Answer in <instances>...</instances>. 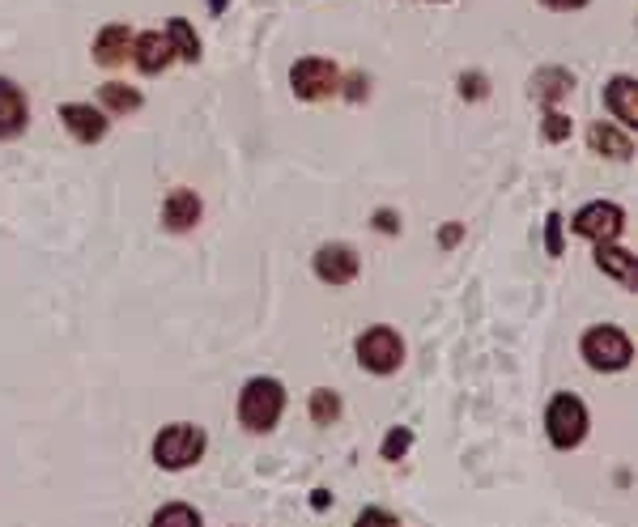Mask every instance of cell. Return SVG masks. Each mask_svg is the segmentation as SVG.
<instances>
[{"instance_id": "cell-30", "label": "cell", "mask_w": 638, "mask_h": 527, "mask_svg": "<svg viewBox=\"0 0 638 527\" xmlns=\"http://www.w3.org/2000/svg\"><path fill=\"white\" fill-rule=\"evenodd\" d=\"M311 506H315V510H328V506H332V493L315 489V493H311Z\"/></svg>"}, {"instance_id": "cell-18", "label": "cell", "mask_w": 638, "mask_h": 527, "mask_svg": "<svg viewBox=\"0 0 638 527\" xmlns=\"http://www.w3.org/2000/svg\"><path fill=\"white\" fill-rule=\"evenodd\" d=\"M570 85H575V77H570L566 68H541V73L532 77V94L545 102H558L562 94H570Z\"/></svg>"}, {"instance_id": "cell-8", "label": "cell", "mask_w": 638, "mask_h": 527, "mask_svg": "<svg viewBox=\"0 0 638 527\" xmlns=\"http://www.w3.org/2000/svg\"><path fill=\"white\" fill-rule=\"evenodd\" d=\"M315 277L319 281H328V285H349L362 272V260H358V251L354 247H345V243H328V247H319L315 251Z\"/></svg>"}, {"instance_id": "cell-19", "label": "cell", "mask_w": 638, "mask_h": 527, "mask_svg": "<svg viewBox=\"0 0 638 527\" xmlns=\"http://www.w3.org/2000/svg\"><path fill=\"white\" fill-rule=\"evenodd\" d=\"M98 98H103V107L115 111V115H132L141 111V94L132 90V85H120V81H107L103 90H98Z\"/></svg>"}, {"instance_id": "cell-31", "label": "cell", "mask_w": 638, "mask_h": 527, "mask_svg": "<svg viewBox=\"0 0 638 527\" xmlns=\"http://www.w3.org/2000/svg\"><path fill=\"white\" fill-rule=\"evenodd\" d=\"M349 98H354V102L366 98V81L362 77H349Z\"/></svg>"}, {"instance_id": "cell-26", "label": "cell", "mask_w": 638, "mask_h": 527, "mask_svg": "<svg viewBox=\"0 0 638 527\" xmlns=\"http://www.w3.org/2000/svg\"><path fill=\"white\" fill-rule=\"evenodd\" d=\"M460 90H464V98H485L490 81H485L481 73H464V77H460Z\"/></svg>"}, {"instance_id": "cell-2", "label": "cell", "mask_w": 638, "mask_h": 527, "mask_svg": "<svg viewBox=\"0 0 638 527\" xmlns=\"http://www.w3.org/2000/svg\"><path fill=\"white\" fill-rule=\"evenodd\" d=\"M200 455H205V430H200V425L175 421V425H166V430H158V438H154V459L166 472L192 468Z\"/></svg>"}, {"instance_id": "cell-9", "label": "cell", "mask_w": 638, "mask_h": 527, "mask_svg": "<svg viewBox=\"0 0 638 527\" xmlns=\"http://www.w3.org/2000/svg\"><path fill=\"white\" fill-rule=\"evenodd\" d=\"M60 119H64V128L73 132V141H81V145H94L107 136V115L90 107V102H64Z\"/></svg>"}, {"instance_id": "cell-11", "label": "cell", "mask_w": 638, "mask_h": 527, "mask_svg": "<svg viewBox=\"0 0 638 527\" xmlns=\"http://www.w3.org/2000/svg\"><path fill=\"white\" fill-rule=\"evenodd\" d=\"M94 60L103 68H120L124 60H132V30L120 26V22L103 26V30H98V39H94Z\"/></svg>"}, {"instance_id": "cell-32", "label": "cell", "mask_w": 638, "mask_h": 527, "mask_svg": "<svg viewBox=\"0 0 638 527\" xmlns=\"http://www.w3.org/2000/svg\"><path fill=\"white\" fill-rule=\"evenodd\" d=\"M209 13L217 17V13H226V0H209Z\"/></svg>"}, {"instance_id": "cell-12", "label": "cell", "mask_w": 638, "mask_h": 527, "mask_svg": "<svg viewBox=\"0 0 638 527\" xmlns=\"http://www.w3.org/2000/svg\"><path fill=\"white\" fill-rule=\"evenodd\" d=\"M162 221H166V230H175V234L192 230L200 221V196L188 192V187H175V192L166 196V204H162Z\"/></svg>"}, {"instance_id": "cell-15", "label": "cell", "mask_w": 638, "mask_h": 527, "mask_svg": "<svg viewBox=\"0 0 638 527\" xmlns=\"http://www.w3.org/2000/svg\"><path fill=\"white\" fill-rule=\"evenodd\" d=\"M587 145H592L596 153H604V158H617V162H626L634 153L630 132L613 128V124H592V128H587Z\"/></svg>"}, {"instance_id": "cell-22", "label": "cell", "mask_w": 638, "mask_h": 527, "mask_svg": "<svg viewBox=\"0 0 638 527\" xmlns=\"http://www.w3.org/2000/svg\"><path fill=\"white\" fill-rule=\"evenodd\" d=\"M354 527H400V519L392 515V510H383V506H366L362 515L354 519Z\"/></svg>"}, {"instance_id": "cell-17", "label": "cell", "mask_w": 638, "mask_h": 527, "mask_svg": "<svg viewBox=\"0 0 638 527\" xmlns=\"http://www.w3.org/2000/svg\"><path fill=\"white\" fill-rule=\"evenodd\" d=\"M596 264L609 272V277H617L621 285H634V255L621 251L613 243H596Z\"/></svg>"}, {"instance_id": "cell-33", "label": "cell", "mask_w": 638, "mask_h": 527, "mask_svg": "<svg viewBox=\"0 0 638 527\" xmlns=\"http://www.w3.org/2000/svg\"><path fill=\"white\" fill-rule=\"evenodd\" d=\"M439 5H447V0H439Z\"/></svg>"}, {"instance_id": "cell-27", "label": "cell", "mask_w": 638, "mask_h": 527, "mask_svg": "<svg viewBox=\"0 0 638 527\" xmlns=\"http://www.w3.org/2000/svg\"><path fill=\"white\" fill-rule=\"evenodd\" d=\"M375 230H383V234H396V230H400V217H396L392 209H379V213H375Z\"/></svg>"}, {"instance_id": "cell-21", "label": "cell", "mask_w": 638, "mask_h": 527, "mask_svg": "<svg viewBox=\"0 0 638 527\" xmlns=\"http://www.w3.org/2000/svg\"><path fill=\"white\" fill-rule=\"evenodd\" d=\"M149 527H205L200 523V515L192 506H183V502H171V506H162L158 515H154V523Z\"/></svg>"}, {"instance_id": "cell-7", "label": "cell", "mask_w": 638, "mask_h": 527, "mask_svg": "<svg viewBox=\"0 0 638 527\" xmlns=\"http://www.w3.org/2000/svg\"><path fill=\"white\" fill-rule=\"evenodd\" d=\"M621 226H626V213H621L617 204H609V200H592V204H583V209L575 213V234L592 238V243H609V238L621 234Z\"/></svg>"}, {"instance_id": "cell-5", "label": "cell", "mask_w": 638, "mask_h": 527, "mask_svg": "<svg viewBox=\"0 0 638 527\" xmlns=\"http://www.w3.org/2000/svg\"><path fill=\"white\" fill-rule=\"evenodd\" d=\"M358 362L371 374H396L400 362H405V340L388 323H375V328H366L358 336Z\"/></svg>"}, {"instance_id": "cell-6", "label": "cell", "mask_w": 638, "mask_h": 527, "mask_svg": "<svg viewBox=\"0 0 638 527\" xmlns=\"http://www.w3.org/2000/svg\"><path fill=\"white\" fill-rule=\"evenodd\" d=\"M290 85H294V94L302 102H319V98H332L337 94V85H341V73H337V64L324 60V56H302L294 64V73H290Z\"/></svg>"}, {"instance_id": "cell-13", "label": "cell", "mask_w": 638, "mask_h": 527, "mask_svg": "<svg viewBox=\"0 0 638 527\" xmlns=\"http://www.w3.org/2000/svg\"><path fill=\"white\" fill-rule=\"evenodd\" d=\"M604 102H609V111L626 128H638V81L634 77H613L604 85Z\"/></svg>"}, {"instance_id": "cell-25", "label": "cell", "mask_w": 638, "mask_h": 527, "mask_svg": "<svg viewBox=\"0 0 638 527\" xmlns=\"http://www.w3.org/2000/svg\"><path fill=\"white\" fill-rule=\"evenodd\" d=\"M545 247H549V255H562V217L558 213H549V221H545Z\"/></svg>"}, {"instance_id": "cell-10", "label": "cell", "mask_w": 638, "mask_h": 527, "mask_svg": "<svg viewBox=\"0 0 638 527\" xmlns=\"http://www.w3.org/2000/svg\"><path fill=\"white\" fill-rule=\"evenodd\" d=\"M26 119H30V107H26L22 85H13L9 77H0V141L26 132Z\"/></svg>"}, {"instance_id": "cell-29", "label": "cell", "mask_w": 638, "mask_h": 527, "mask_svg": "<svg viewBox=\"0 0 638 527\" xmlns=\"http://www.w3.org/2000/svg\"><path fill=\"white\" fill-rule=\"evenodd\" d=\"M541 5H549V9H583L587 0H541Z\"/></svg>"}, {"instance_id": "cell-3", "label": "cell", "mask_w": 638, "mask_h": 527, "mask_svg": "<svg viewBox=\"0 0 638 527\" xmlns=\"http://www.w3.org/2000/svg\"><path fill=\"white\" fill-rule=\"evenodd\" d=\"M583 362L592 370H626L630 357H634V345L630 336L613 328V323H600V328H587L583 332Z\"/></svg>"}, {"instance_id": "cell-24", "label": "cell", "mask_w": 638, "mask_h": 527, "mask_svg": "<svg viewBox=\"0 0 638 527\" xmlns=\"http://www.w3.org/2000/svg\"><path fill=\"white\" fill-rule=\"evenodd\" d=\"M545 136H549V141H566V136H570V119L562 111H545Z\"/></svg>"}, {"instance_id": "cell-4", "label": "cell", "mask_w": 638, "mask_h": 527, "mask_svg": "<svg viewBox=\"0 0 638 527\" xmlns=\"http://www.w3.org/2000/svg\"><path fill=\"white\" fill-rule=\"evenodd\" d=\"M545 434L553 447H579L583 434H587V408L579 396H570V391H562V396H553L549 408H545Z\"/></svg>"}, {"instance_id": "cell-23", "label": "cell", "mask_w": 638, "mask_h": 527, "mask_svg": "<svg viewBox=\"0 0 638 527\" xmlns=\"http://www.w3.org/2000/svg\"><path fill=\"white\" fill-rule=\"evenodd\" d=\"M409 447H413V434H409V430H392L388 438H383L379 455H383V459H400V455H405Z\"/></svg>"}, {"instance_id": "cell-20", "label": "cell", "mask_w": 638, "mask_h": 527, "mask_svg": "<svg viewBox=\"0 0 638 527\" xmlns=\"http://www.w3.org/2000/svg\"><path fill=\"white\" fill-rule=\"evenodd\" d=\"M337 417H341V396H337V391H328V387L311 391V421L315 425H332Z\"/></svg>"}, {"instance_id": "cell-1", "label": "cell", "mask_w": 638, "mask_h": 527, "mask_svg": "<svg viewBox=\"0 0 638 527\" xmlns=\"http://www.w3.org/2000/svg\"><path fill=\"white\" fill-rule=\"evenodd\" d=\"M285 413V387L277 379H251L239 396V421L251 434H268Z\"/></svg>"}, {"instance_id": "cell-14", "label": "cell", "mask_w": 638, "mask_h": 527, "mask_svg": "<svg viewBox=\"0 0 638 527\" xmlns=\"http://www.w3.org/2000/svg\"><path fill=\"white\" fill-rule=\"evenodd\" d=\"M132 60H137V68L149 77L162 73V68L171 64V43H166V34L149 30V34H141V39H132Z\"/></svg>"}, {"instance_id": "cell-16", "label": "cell", "mask_w": 638, "mask_h": 527, "mask_svg": "<svg viewBox=\"0 0 638 527\" xmlns=\"http://www.w3.org/2000/svg\"><path fill=\"white\" fill-rule=\"evenodd\" d=\"M166 43H171V51L179 60H188V64L200 60V39H196L188 17H171V22H166Z\"/></svg>"}, {"instance_id": "cell-28", "label": "cell", "mask_w": 638, "mask_h": 527, "mask_svg": "<svg viewBox=\"0 0 638 527\" xmlns=\"http://www.w3.org/2000/svg\"><path fill=\"white\" fill-rule=\"evenodd\" d=\"M460 238H464V226H460V221H447L443 234H439V243H443V247H456Z\"/></svg>"}]
</instances>
